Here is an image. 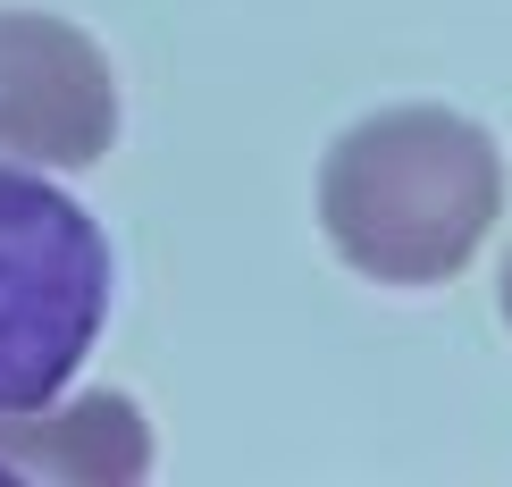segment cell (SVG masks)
I'll use <instances>...</instances> for the list:
<instances>
[{
  "mask_svg": "<svg viewBox=\"0 0 512 487\" xmlns=\"http://www.w3.org/2000/svg\"><path fill=\"white\" fill-rule=\"evenodd\" d=\"M118 143V76L101 42L51 9H0V160L93 168Z\"/></svg>",
  "mask_w": 512,
  "mask_h": 487,
  "instance_id": "3957f363",
  "label": "cell"
},
{
  "mask_svg": "<svg viewBox=\"0 0 512 487\" xmlns=\"http://www.w3.org/2000/svg\"><path fill=\"white\" fill-rule=\"evenodd\" d=\"M504 210V152L462 110H378L319 160V227L336 261L378 286H437L487 244Z\"/></svg>",
  "mask_w": 512,
  "mask_h": 487,
  "instance_id": "6da1fadb",
  "label": "cell"
},
{
  "mask_svg": "<svg viewBox=\"0 0 512 487\" xmlns=\"http://www.w3.org/2000/svg\"><path fill=\"white\" fill-rule=\"evenodd\" d=\"M51 479V487H135L152 479V420L135 395H42V404L0 412V487Z\"/></svg>",
  "mask_w": 512,
  "mask_h": 487,
  "instance_id": "277c9868",
  "label": "cell"
},
{
  "mask_svg": "<svg viewBox=\"0 0 512 487\" xmlns=\"http://www.w3.org/2000/svg\"><path fill=\"white\" fill-rule=\"evenodd\" d=\"M110 320V236L42 168L0 160V412L84 370Z\"/></svg>",
  "mask_w": 512,
  "mask_h": 487,
  "instance_id": "7a4b0ae2",
  "label": "cell"
},
{
  "mask_svg": "<svg viewBox=\"0 0 512 487\" xmlns=\"http://www.w3.org/2000/svg\"><path fill=\"white\" fill-rule=\"evenodd\" d=\"M496 303H504V328H512V252H504V294H496Z\"/></svg>",
  "mask_w": 512,
  "mask_h": 487,
  "instance_id": "5b68a950",
  "label": "cell"
}]
</instances>
